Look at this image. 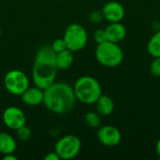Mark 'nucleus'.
Masks as SVG:
<instances>
[{"instance_id":"1","label":"nucleus","mask_w":160,"mask_h":160,"mask_svg":"<svg viewBox=\"0 0 160 160\" xmlns=\"http://www.w3.org/2000/svg\"><path fill=\"white\" fill-rule=\"evenodd\" d=\"M55 52L51 45H42L37 52L34 64L32 78L34 84L41 89H46L55 82L57 75V66L55 62Z\"/></svg>"},{"instance_id":"2","label":"nucleus","mask_w":160,"mask_h":160,"mask_svg":"<svg viewBox=\"0 0 160 160\" xmlns=\"http://www.w3.org/2000/svg\"><path fill=\"white\" fill-rule=\"evenodd\" d=\"M76 100L73 87L65 82H54L44 89L43 104L54 113H68L75 107Z\"/></svg>"},{"instance_id":"3","label":"nucleus","mask_w":160,"mask_h":160,"mask_svg":"<svg viewBox=\"0 0 160 160\" xmlns=\"http://www.w3.org/2000/svg\"><path fill=\"white\" fill-rule=\"evenodd\" d=\"M73 90L77 100L83 104H95L102 95L99 82L92 76H82L74 83Z\"/></svg>"},{"instance_id":"4","label":"nucleus","mask_w":160,"mask_h":160,"mask_svg":"<svg viewBox=\"0 0 160 160\" xmlns=\"http://www.w3.org/2000/svg\"><path fill=\"white\" fill-rule=\"evenodd\" d=\"M95 54L98 62L106 68H116L121 65L124 60L122 48L118 43L109 40L98 44Z\"/></svg>"},{"instance_id":"5","label":"nucleus","mask_w":160,"mask_h":160,"mask_svg":"<svg viewBox=\"0 0 160 160\" xmlns=\"http://www.w3.org/2000/svg\"><path fill=\"white\" fill-rule=\"evenodd\" d=\"M63 38L67 44V48L70 51L79 52L82 50L88 41L86 29L80 23H71L65 30Z\"/></svg>"},{"instance_id":"6","label":"nucleus","mask_w":160,"mask_h":160,"mask_svg":"<svg viewBox=\"0 0 160 160\" xmlns=\"http://www.w3.org/2000/svg\"><path fill=\"white\" fill-rule=\"evenodd\" d=\"M82 149V142L79 137L68 134L60 138L54 146V152L61 159L69 160L75 158Z\"/></svg>"},{"instance_id":"7","label":"nucleus","mask_w":160,"mask_h":160,"mask_svg":"<svg viewBox=\"0 0 160 160\" xmlns=\"http://www.w3.org/2000/svg\"><path fill=\"white\" fill-rule=\"evenodd\" d=\"M4 86L11 95L22 96L29 87V79L22 70L11 69L5 75Z\"/></svg>"},{"instance_id":"8","label":"nucleus","mask_w":160,"mask_h":160,"mask_svg":"<svg viewBox=\"0 0 160 160\" xmlns=\"http://www.w3.org/2000/svg\"><path fill=\"white\" fill-rule=\"evenodd\" d=\"M2 120L7 128L12 130H16L20 127L25 125L26 116L22 109L15 106H10L5 109L3 112Z\"/></svg>"},{"instance_id":"9","label":"nucleus","mask_w":160,"mask_h":160,"mask_svg":"<svg viewBox=\"0 0 160 160\" xmlns=\"http://www.w3.org/2000/svg\"><path fill=\"white\" fill-rule=\"evenodd\" d=\"M98 139L104 146L114 147L121 142L122 134L117 128L111 125H106L98 128Z\"/></svg>"},{"instance_id":"10","label":"nucleus","mask_w":160,"mask_h":160,"mask_svg":"<svg viewBox=\"0 0 160 160\" xmlns=\"http://www.w3.org/2000/svg\"><path fill=\"white\" fill-rule=\"evenodd\" d=\"M101 12L103 14V18L109 22H120L126 15L124 6L117 1L107 2L103 6Z\"/></svg>"},{"instance_id":"11","label":"nucleus","mask_w":160,"mask_h":160,"mask_svg":"<svg viewBox=\"0 0 160 160\" xmlns=\"http://www.w3.org/2000/svg\"><path fill=\"white\" fill-rule=\"evenodd\" d=\"M22 101L27 106H38L43 103L44 90L36 86L28 87L21 96Z\"/></svg>"},{"instance_id":"12","label":"nucleus","mask_w":160,"mask_h":160,"mask_svg":"<svg viewBox=\"0 0 160 160\" xmlns=\"http://www.w3.org/2000/svg\"><path fill=\"white\" fill-rule=\"evenodd\" d=\"M107 40L119 43L127 36V29L126 27L120 22H110V24L105 28Z\"/></svg>"},{"instance_id":"13","label":"nucleus","mask_w":160,"mask_h":160,"mask_svg":"<svg viewBox=\"0 0 160 160\" xmlns=\"http://www.w3.org/2000/svg\"><path fill=\"white\" fill-rule=\"evenodd\" d=\"M95 104L97 112L100 114V116H109L114 111V102L112 98L107 95L102 94Z\"/></svg>"},{"instance_id":"14","label":"nucleus","mask_w":160,"mask_h":160,"mask_svg":"<svg viewBox=\"0 0 160 160\" xmlns=\"http://www.w3.org/2000/svg\"><path fill=\"white\" fill-rule=\"evenodd\" d=\"M55 62L58 70H66L69 68L74 62L73 52L66 49L55 54Z\"/></svg>"},{"instance_id":"15","label":"nucleus","mask_w":160,"mask_h":160,"mask_svg":"<svg viewBox=\"0 0 160 160\" xmlns=\"http://www.w3.org/2000/svg\"><path fill=\"white\" fill-rule=\"evenodd\" d=\"M16 147V141L10 134L6 132H0V153L2 155L14 153Z\"/></svg>"},{"instance_id":"16","label":"nucleus","mask_w":160,"mask_h":160,"mask_svg":"<svg viewBox=\"0 0 160 160\" xmlns=\"http://www.w3.org/2000/svg\"><path fill=\"white\" fill-rule=\"evenodd\" d=\"M147 51L153 58L160 57V29L149 39L147 44Z\"/></svg>"},{"instance_id":"17","label":"nucleus","mask_w":160,"mask_h":160,"mask_svg":"<svg viewBox=\"0 0 160 160\" xmlns=\"http://www.w3.org/2000/svg\"><path fill=\"white\" fill-rule=\"evenodd\" d=\"M84 122L85 124L93 128H99L101 125V117L98 112H88L84 115Z\"/></svg>"},{"instance_id":"18","label":"nucleus","mask_w":160,"mask_h":160,"mask_svg":"<svg viewBox=\"0 0 160 160\" xmlns=\"http://www.w3.org/2000/svg\"><path fill=\"white\" fill-rule=\"evenodd\" d=\"M16 134H17V137L21 141H28L31 138L32 131L30 128H28L26 125H23L20 127L18 129H16Z\"/></svg>"},{"instance_id":"19","label":"nucleus","mask_w":160,"mask_h":160,"mask_svg":"<svg viewBox=\"0 0 160 160\" xmlns=\"http://www.w3.org/2000/svg\"><path fill=\"white\" fill-rule=\"evenodd\" d=\"M51 46H52V49L53 50V52H54L55 53L60 52H62V51L68 49V48H67V44H66V42H65V40H64L63 38H56V39L51 44Z\"/></svg>"},{"instance_id":"20","label":"nucleus","mask_w":160,"mask_h":160,"mask_svg":"<svg viewBox=\"0 0 160 160\" xmlns=\"http://www.w3.org/2000/svg\"><path fill=\"white\" fill-rule=\"evenodd\" d=\"M150 72L156 77H160V57H154L150 65Z\"/></svg>"},{"instance_id":"21","label":"nucleus","mask_w":160,"mask_h":160,"mask_svg":"<svg viewBox=\"0 0 160 160\" xmlns=\"http://www.w3.org/2000/svg\"><path fill=\"white\" fill-rule=\"evenodd\" d=\"M94 39L97 44H100L104 41H107V36L105 29H98L94 33Z\"/></svg>"},{"instance_id":"22","label":"nucleus","mask_w":160,"mask_h":160,"mask_svg":"<svg viewBox=\"0 0 160 160\" xmlns=\"http://www.w3.org/2000/svg\"><path fill=\"white\" fill-rule=\"evenodd\" d=\"M103 14L101 10H94L89 15V21L92 23H99L103 20Z\"/></svg>"},{"instance_id":"23","label":"nucleus","mask_w":160,"mask_h":160,"mask_svg":"<svg viewBox=\"0 0 160 160\" xmlns=\"http://www.w3.org/2000/svg\"><path fill=\"white\" fill-rule=\"evenodd\" d=\"M45 160H60L61 158H59V156L55 153V152H51L48 153L45 157H44Z\"/></svg>"},{"instance_id":"24","label":"nucleus","mask_w":160,"mask_h":160,"mask_svg":"<svg viewBox=\"0 0 160 160\" xmlns=\"http://www.w3.org/2000/svg\"><path fill=\"white\" fill-rule=\"evenodd\" d=\"M3 159L4 160H17V157L15 155L12 154H8V155H4L3 157Z\"/></svg>"},{"instance_id":"25","label":"nucleus","mask_w":160,"mask_h":160,"mask_svg":"<svg viewBox=\"0 0 160 160\" xmlns=\"http://www.w3.org/2000/svg\"><path fill=\"white\" fill-rule=\"evenodd\" d=\"M156 151H157L158 156L160 158V138L158 139V142H157V145H156Z\"/></svg>"},{"instance_id":"26","label":"nucleus","mask_w":160,"mask_h":160,"mask_svg":"<svg viewBox=\"0 0 160 160\" xmlns=\"http://www.w3.org/2000/svg\"><path fill=\"white\" fill-rule=\"evenodd\" d=\"M1 36H2V31H1V28H0V38H1Z\"/></svg>"}]
</instances>
